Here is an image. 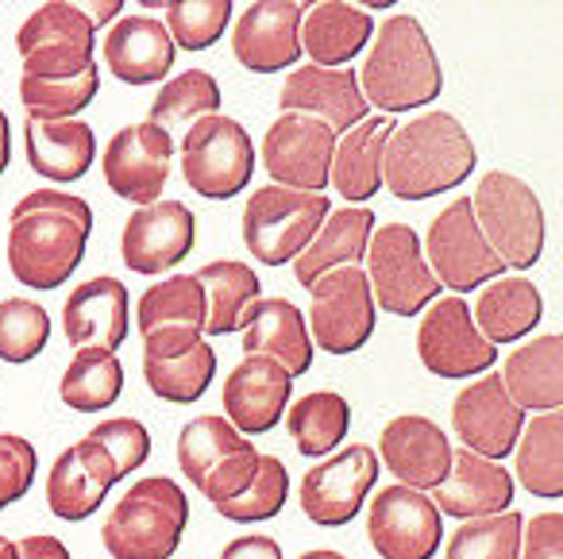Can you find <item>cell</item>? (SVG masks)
<instances>
[{"label":"cell","instance_id":"cell-1","mask_svg":"<svg viewBox=\"0 0 563 559\" xmlns=\"http://www.w3.org/2000/svg\"><path fill=\"white\" fill-rule=\"evenodd\" d=\"M93 232L86 197L32 189L9 212V271L27 289H58L81 266Z\"/></svg>","mask_w":563,"mask_h":559},{"label":"cell","instance_id":"cell-2","mask_svg":"<svg viewBox=\"0 0 563 559\" xmlns=\"http://www.w3.org/2000/svg\"><path fill=\"white\" fill-rule=\"evenodd\" d=\"M475 158V143L452 112H421L386 140L383 186L398 201L440 197L471 178Z\"/></svg>","mask_w":563,"mask_h":559},{"label":"cell","instance_id":"cell-3","mask_svg":"<svg viewBox=\"0 0 563 559\" xmlns=\"http://www.w3.org/2000/svg\"><path fill=\"white\" fill-rule=\"evenodd\" d=\"M360 89L367 105L383 109V117L437 101L444 89V74L421 20L398 12L378 28L367 51V66L360 70Z\"/></svg>","mask_w":563,"mask_h":559},{"label":"cell","instance_id":"cell-4","mask_svg":"<svg viewBox=\"0 0 563 559\" xmlns=\"http://www.w3.org/2000/svg\"><path fill=\"white\" fill-rule=\"evenodd\" d=\"M189 525V497L166 474H147L104 517L101 540L112 559H170Z\"/></svg>","mask_w":563,"mask_h":559},{"label":"cell","instance_id":"cell-5","mask_svg":"<svg viewBox=\"0 0 563 559\" xmlns=\"http://www.w3.org/2000/svg\"><path fill=\"white\" fill-rule=\"evenodd\" d=\"M471 212H475L494 255L506 266L529 271V266L540 263V251H544V209H540L532 186H525L517 174H483L475 197H471Z\"/></svg>","mask_w":563,"mask_h":559},{"label":"cell","instance_id":"cell-6","mask_svg":"<svg viewBox=\"0 0 563 559\" xmlns=\"http://www.w3.org/2000/svg\"><path fill=\"white\" fill-rule=\"evenodd\" d=\"M332 201L324 194H301L286 186H263L243 205V243L251 259L266 266L294 263L329 220Z\"/></svg>","mask_w":563,"mask_h":559},{"label":"cell","instance_id":"cell-7","mask_svg":"<svg viewBox=\"0 0 563 559\" xmlns=\"http://www.w3.org/2000/svg\"><path fill=\"white\" fill-rule=\"evenodd\" d=\"M263 451L235 432L224 417H194L178 436V467L197 490L212 502V509L251 486Z\"/></svg>","mask_w":563,"mask_h":559},{"label":"cell","instance_id":"cell-8","mask_svg":"<svg viewBox=\"0 0 563 559\" xmlns=\"http://www.w3.org/2000/svg\"><path fill=\"white\" fill-rule=\"evenodd\" d=\"M97 28L81 12V4H43L20 24L16 51L24 63V78L70 81L93 70Z\"/></svg>","mask_w":563,"mask_h":559},{"label":"cell","instance_id":"cell-9","mask_svg":"<svg viewBox=\"0 0 563 559\" xmlns=\"http://www.w3.org/2000/svg\"><path fill=\"white\" fill-rule=\"evenodd\" d=\"M255 174V147L232 117H205L181 135V178L205 201L240 197Z\"/></svg>","mask_w":563,"mask_h":559},{"label":"cell","instance_id":"cell-10","mask_svg":"<svg viewBox=\"0 0 563 559\" xmlns=\"http://www.w3.org/2000/svg\"><path fill=\"white\" fill-rule=\"evenodd\" d=\"M367 282L375 305H383L394 317H417L440 297L437 274L424 263L421 235L409 224H383L375 228L367 248Z\"/></svg>","mask_w":563,"mask_h":559},{"label":"cell","instance_id":"cell-11","mask_svg":"<svg viewBox=\"0 0 563 559\" xmlns=\"http://www.w3.org/2000/svg\"><path fill=\"white\" fill-rule=\"evenodd\" d=\"M417 359L437 379H478L490 374L498 363V348L475 328L471 305L463 297L448 294L424 309L417 325Z\"/></svg>","mask_w":563,"mask_h":559},{"label":"cell","instance_id":"cell-12","mask_svg":"<svg viewBox=\"0 0 563 559\" xmlns=\"http://www.w3.org/2000/svg\"><path fill=\"white\" fill-rule=\"evenodd\" d=\"M309 294V336L329 355H352L375 336V294L363 266H340Z\"/></svg>","mask_w":563,"mask_h":559},{"label":"cell","instance_id":"cell-13","mask_svg":"<svg viewBox=\"0 0 563 559\" xmlns=\"http://www.w3.org/2000/svg\"><path fill=\"white\" fill-rule=\"evenodd\" d=\"M429 271L444 289H455L463 297L467 289L490 286L506 274V263L494 255L471 212V197H455L444 212L429 224Z\"/></svg>","mask_w":563,"mask_h":559},{"label":"cell","instance_id":"cell-14","mask_svg":"<svg viewBox=\"0 0 563 559\" xmlns=\"http://www.w3.org/2000/svg\"><path fill=\"white\" fill-rule=\"evenodd\" d=\"M332 155L336 132L301 112H282L263 135V171L271 174V186L324 194L332 178Z\"/></svg>","mask_w":563,"mask_h":559},{"label":"cell","instance_id":"cell-15","mask_svg":"<svg viewBox=\"0 0 563 559\" xmlns=\"http://www.w3.org/2000/svg\"><path fill=\"white\" fill-rule=\"evenodd\" d=\"M174 155H178V140H170L163 128L147 124V120L120 128L101 158L104 186L124 201L147 209V205L163 201Z\"/></svg>","mask_w":563,"mask_h":559},{"label":"cell","instance_id":"cell-16","mask_svg":"<svg viewBox=\"0 0 563 559\" xmlns=\"http://www.w3.org/2000/svg\"><path fill=\"white\" fill-rule=\"evenodd\" d=\"M217 374V351L205 332L158 328L143 336V382L155 397L174 405H194L205 397Z\"/></svg>","mask_w":563,"mask_h":559},{"label":"cell","instance_id":"cell-17","mask_svg":"<svg viewBox=\"0 0 563 559\" xmlns=\"http://www.w3.org/2000/svg\"><path fill=\"white\" fill-rule=\"evenodd\" d=\"M367 536L383 559H432L444 536V517L429 494L394 482L371 502Z\"/></svg>","mask_w":563,"mask_h":559},{"label":"cell","instance_id":"cell-18","mask_svg":"<svg viewBox=\"0 0 563 559\" xmlns=\"http://www.w3.org/2000/svg\"><path fill=\"white\" fill-rule=\"evenodd\" d=\"M378 482V456L367 443H352L340 456L317 463L301 479V513L313 525H347L360 517L363 502Z\"/></svg>","mask_w":563,"mask_h":559},{"label":"cell","instance_id":"cell-19","mask_svg":"<svg viewBox=\"0 0 563 559\" xmlns=\"http://www.w3.org/2000/svg\"><path fill=\"white\" fill-rule=\"evenodd\" d=\"M452 428L460 436V443L475 456L506 459L517 448L525 432V409H517L514 397L501 386V374H478L475 382L455 394L452 402Z\"/></svg>","mask_w":563,"mask_h":559},{"label":"cell","instance_id":"cell-20","mask_svg":"<svg viewBox=\"0 0 563 559\" xmlns=\"http://www.w3.org/2000/svg\"><path fill=\"white\" fill-rule=\"evenodd\" d=\"M301 20H306V4L298 0H258L235 20L232 58L251 74L290 70L301 58Z\"/></svg>","mask_w":563,"mask_h":559},{"label":"cell","instance_id":"cell-21","mask_svg":"<svg viewBox=\"0 0 563 559\" xmlns=\"http://www.w3.org/2000/svg\"><path fill=\"white\" fill-rule=\"evenodd\" d=\"M197 217L181 201H155L135 209L120 235L124 266L135 274H166L194 251Z\"/></svg>","mask_w":563,"mask_h":559},{"label":"cell","instance_id":"cell-22","mask_svg":"<svg viewBox=\"0 0 563 559\" xmlns=\"http://www.w3.org/2000/svg\"><path fill=\"white\" fill-rule=\"evenodd\" d=\"M378 459L398 474V486L409 490H437L448 479L452 467V443H448L444 428L437 420L421 417V413H401L378 436Z\"/></svg>","mask_w":563,"mask_h":559},{"label":"cell","instance_id":"cell-23","mask_svg":"<svg viewBox=\"0 0 563 559\" xmlns=\"http://www.w3.org/2000/svg\"><path fill=\"white\" fill-rule=\"evenodd\" d=\"M282 112H301L321 124H329L336 135L352 132L355 124L367 120V97L360 89V70H329V66H298L286 78L278 97Z\"/></svg>","mask_w":563,"mask_h":559},{"label":"cell","instance_id":"cell-24","mask_svg":"<svg viewBox=\"0 0 563 559\" xmlns=\"http://www.w3.org/2000/svg\"><path fill=\"white\" fill-rule=\"evenodd\" d=\"M120 482L117 463L97 440H78L51 463L47 505L58 520H86L104 505L109 490Z\"/></svg>","mask_w":563,"mask_h":559},{"label":"cell","instance_id":"cell-25","mask_svg":"<svg viewBox=\"0 0 563 559\" xmlns=\"http://www.w3.org/2000/svg\"><path fill=\"white\" fill-rule=\"evenodd\" d=\"M294 379L278 363L263 355H247L243 363L232 366L224 382V420L243 436H263L286 417L290 409Z\"/></svg>","mask_w":563,"mask_h":559},{"label":"cell","instance_id":"cell-26","mask_svg":"<svg viewBox=\"0 0 563 559\" xmlns=\"http://www.w3.org/2000/svg\"><path fill=\"white\" fill-rule=\"evenodd\" d=\"M432 505L440 509V517L448 513L455 520L506 513L514 505V474L501 463L475 456V451L452 448V467H448V479L432 490Z\"/></svg>","mask_w":563,"mask_h":559},{"label":"cell","instance_id":"cell-27","mask_svg":"<svg viewBox=\"0 0 563 559\" xmlns=\"http://www.w3.org/2000/svg\"><path fill=\"white\" fill-rule=\"evenodd\" d=\"M63 332L78 351H117L128 336V286L120 278H89L63 305Z\"/></svg>","mask_w":563,"mask_h":559},{"label":"cell","instance_id":"cell-28","mask_svg":"<svg viewBox=\"0 0 563 559\" xmlns=\"http://www.w3.org/2000/svg\"><path fill=\"white\" fill-rule=\"evenodd\" d=\"M243 351L278 363L290 379L306 374L313 366V336H309L306 313L294 302H286V297H263L247 313Z\"/></svg>","mask_w":563,"mask_h":559},{"label":"cell","instance_id":"cell-29","mask_svg":"<svg viewBox=\"0 0 563 559\" xmlns=\"http://www.w3.org/2000/svg\"><path fill=\"white\" fill-rule=\"evenodd\" d=\"M104 66L117 74L124 86H151L174 70V47L166 24L151 17H120L104 35Z\"/></svg>","mask_w":563,"mask_h":559},{"label":"cell","instance_id":"cell-30","mask_svg":"<svg viewBox=\"0 0 563 559\" xmlns=\"http://www.w3.org/2000/svg\"><path fill=\"white\" fill-rule=\"evenodd\" d=\"M371 235H375V212H371V205L332 209L329 220L321 224V232L313 235V243L294 259V278L309 289L329 271H340V266H360L363 259H367Z\"/></svg>","mask_w":563,"mask_h":559},{"label":"cell","instance_id":"cell-31","mask_svg":"<svg viewBox=\"0 0 563 559\" xmlns=\"http://www.w3.org/2000/svg\"><path fill=\"white\" fill-rule=\"evenodd\" d=\"M375 35V20L360 4H340V0H324L306 9L301 20V55L313 58V66H329V70H344L355 55H363L367 40Z\"/></svg>","mask_w":563,"mask_h":559},{"label":"cell","instance_id":"cell-32","mask_svg":"<svg viewBox=\"0 0 563 559\" xmlns=\"http://www.w3.org/2000/svg\"><path fill=\"white\" fill-rule=\"evenodd\" d=\"M501 386L517 409H563V336H537L509 351L501 366Z\"/></svg>","mask_w":563,"mask_h":559},{"label":"cell","instance_id":"cell-33","mask_svg":"<svg viewBox=\"0 0 563 559\" xmlns=\"http://www.w3.org/2000/svg\"><path fill=\"white\" fill-rule=\"evenodd\" d=\"M27 163L47 182H78L97 158V135L81 120H24Z\"/></svg>","mask_w":563,"mask_h":559},{"label":"cell","instance_id":"cell-34","mask_svg":"<svg viewBox=\"0 0 563 559\" xmlns=\"http://www.w3.org/2000/svg\"><path fill=\"white\" fill-rule=\"evenodd\" d=\"M394 117H367L352 132L340 135L336 155H332V178L340 197L352 205H367L383 189V151L394 135Z\"/></svg>","mask_w":563,"mask_h":559},{"label":"cell","instance_id":"cell-35","mask_svg":"<svg viewBox=\"0 0 563 559\" xmlns=\"http://www.w3.org/2000/svg\"><path fill=\"white\" fill-rule=\"evenodd\" d=\"M205 289V336H228L247 325V313L263 302V282L247 263L212 259L194 274Z\"/></svg>","mask_w":563,"mask_h":559},{"label":"cell","instance_id":"cell-36","mask_svg":"<svg viewBox=\"0 0 563 559\" xmlns=\"http://www.w3.org/2000/svg\"><path fill=\"white\" fill-rule=\"evenodd\" d=\"M475 328L486 340L498 348V343H517L521 336H529L532 328L544 317V297L532 286L529 278L514 274V278H498L478 294L475 309Z\"/></svg>","mask_w":563,"mask_h":559},{"label":"cell","instance_id":"cell-37","mask_svg":"<svg viewBox=\"0 0 563 559\" xmlns=\"http://www.w3.org/2000/svg\"><path fill=\"white\" fill-rule=\"evenodd\" d=\"M514 451L517 479L532 497H563V409L537 413Z\"/></svg>","mask_w":563,"mask_h":559},{"label":"cell","instance_id":"cell-38","mask_svg":"<svg viewBox=\"0 0 563 559\" xmlns=\"http://www.w3.org/2000/svg\"><path fill=\"white\" fill-rule=\"evenodd\" d=\"M347 428H352V405L336 390H313L286 409V432H290L294 448L309 459L336 451V443H344Z\"/></svg>","mask_w":563,"mask_h":559},{"label":"cell","instance_id":"cell-39","mask_svg":"<svg viewBox=\"0 0 563 559\" xmlns=\"http://www.w3.org/2000/svg\"><path fill=\"white\" fill-rule=\"evenodd\" d=\"M220 112V86L209 70H181L158 89L155 105L147 112V124L163 128L166 135H186L197 120Z\"/></svg>","mask_w":563,"mask_h":559},{"label":"cell","instance_id":"cell-40","mask_svg":"<svg viewBox=\"0 0 563 559\" xmlns=\"http://www.w3.org/2000/svg\"><path fill=\"white\" fill-rule=\"evenodd\" d=\"M120 394H124V366H120L117 351H74L70 366L58 382L63 405L78 413H104L117 405Z\"/></svg>","mask_w":563,"mask_h":559},{"label":"cell","instance_id":"cell-41","mask_svg":"<svg viewBox=\"0 0 563 559\" xmlns=\"http://www.w3.org/2000/svg\"><path fill=\"white\" fill-rule=\"evenodd\" d=\"M135 325L140 336L158 332V328H189L205 332V289L194 274H174L151 286L135 305Z\"/></svg>","mask_w":563,"mask_h":559},{"label":"cell","instance_id":"cell-42","mask_svg":"<svg viewBox=\"0 0 563 559\" xmlns=\"http://www.w3.org/2000/svg\"><path fill=\"white\" fill-rule=\"evenodd\" d=\"M521 533L525 525L517 509L463 520L448 536V559H521Z\"/></svg>","mask_w":563,"mask_h":559},{"label":"cell","instance_id":"cell-43","mask_svg":"<svg viewBox=\"0 0 563 559\" xmlns=\"http://www.w3.org/2000/svg\"><path fill=\"white\" fill-rule=\"evenodd\" d=\"M97 94H101L97 66L70 81H40L20 74V105H24L27 120H78V112L89 109Z\"/></svg>","mask_w":563,"mask_h":559},{"label":"cell","instance_id":"cell-44","mask_svg":"<svg viewBox=\"0 0 563 559\" xmlns=\"http://www.w3.org/2000/svg\"><path fill=\"white\" fill-rule=\"evenodd\" d=\"M51 340V313L32 297H4L0 302V359L4 363H32Z\"/></svg>","mask_w":563,"mask_h":559},{"label":"cell","instance_id":"cell-45","mask_svg":"<svg viewBox=\"0 0 563 559\" xmlns=\"http://www.w3.org/2000/svg\"><path fill=\"white\" fill-rule=\"evenodd\" d=\"M290 497V471L278 456H258V471L251 479V486L240 497L217 505V513L224 520H240V525H255V520H271L282 513Z\"/></svg>","mask_w":563,"mask_h":559},{"label":"cell","instance_id":"cell-46","mask_svg":"<svg viewBox=\"0 0 563 559\" xmlns=\"http://www.w3.org/2000/svg\"><path fill=\"white\" fill-rule=\"evenodd\" d=\"M166 9V32L174 47L181 51H205L224 35L232 20V0H170Z\"/></svg>","mask_w":563,"mask_h":559},{"label":"cell","instance_id":"cell-47","mask_svg":"<svg viewBox=\"0 0 563 559\" xmlns=\"http://www.w3.org/2000/svg\"><path fill=\"white\" fill-rule=\"evenodd\" d=\"M89 440H97L104 451H109V459L117 463L120 479L132 471H140L143 463H147L151 456V432L143 420L135 417H109L101 420V425L89 432Z\"/></svg>","mask_w":563,"mask_h":559},{"label":"cell","instance_id":"cell-48","mask_svg":"<svg viewBox=\"0 0 563 559\" xmlns=\"http://www.w3.org/2000/svg\"><path fill=\"white\" fill-rule=\"evenodd\" d=\"M35 471H40L35 443L16 432H0V509H9L20 497H27Z\"/></svg>","mask_w":563,"mask_h":559},{"label":"cell","instance_id":"cell-49","mask_svg":"<svg viewBox=\"0 0 563 559\" xmlns=\"http://www.w3.org/2000/svg\"><path fill=\"white\" fill-rule=\"evenodd\" d=\"M521 559H563V513H537L525 525Z\"/></svg>","mask_w":563,"mask_h":559},{"label":"cell","instance_id":"cell-50","mask_svg":"<svg viewBox=\"0 0 563 559\" xmlns=\"http://www.w3.org/2000/svg\"><path fill=\"white\" fill-rule=\"evenodd\" d=\"M217 559H282V548L274 536H235Z\"/></svg>","mask_w":563,"mask_h":559},{"label":"cell","instance_id":"cell-51","mask_svg":"<svg viewBox=\"0 0 563 559\" xmlns=\"http://www.w3.org/2000/svg\"><path fill=\"white\" fill-rule=\"evenodd\" d=\"M16 556L20 559H70V548H66L58 536L35 533V536H24V540L16 544Z\"/></svg>","mask_w":563,"mask_h":559},{"label":"cell","instance_id":"cell-52","mask_svg":"<svg viewBox=\"0 0 563 559\" xmlns=\"http://www.w3.org/2000/svg\"><path fill=\"white\" fill-rule=\"evenodd\" d=\"M89 17V24L93 28H101V24H117V17L120 12H124V0H101V4H86V9H81Z\"/></svg>","mask_w":563,"mask_h":559},{"label":"cell","instance_id":"cell-53","mask_svg":"<svg viewBox=\"0 0 563 559\" xmlns=\"http://www.w3.org/2000/svg\"><path fill=\"white\" fill-rule=\"evenodd\" d=\"M9 158H12V120L9 112L0 109V174L9 171Z\"/></svg>","mask_w":563,"mask_h":559},{"label":"cell","instance_id":"cell-54","mask_svg":"<svg viewBox=\"0 0 563 559\" xmlns=\"http://www.w3.org/2000/svg\"><path fill=\"white\" fill-rule=\"evenodd\" d=\"M298 559H347V556H340V551H332V548H313V551H301Z\"/></svg>","mask_w":563,"mask_h":559},{"label":"cell","instance_id":"cell-55","mask_svg":"<svg viewBox=\"0 0 563 559\" xmlns=\"http://www.w3.org/2000/svg\"><path fill=\"white\" fill-rule=\"evenodd\" d=\"M0 559H20L16 556V544H12L9 536H0Z\"/></svg>","mask_w":563,"mask_h":559}]
</instances>
